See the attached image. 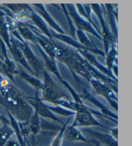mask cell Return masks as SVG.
Masks as SVG:
<instances>
[{"instance_id": "6da1fadb", "label": "cell", "mask_w": 132, "mask_h": 146, "mask_svg": "<svg viewBox=\"0 0 132 146\" xmlns=\"http://www.w3.org/2000/svg\"><path fill=\"white\" fill-rule=\"evenodd\" d=\"M42 75L44 77V82H43V88L41 90V100L43 101H47L54 104L59 100L63 99H69L68 97L60 90L59 87L53 80L49 72L45 70Z\"/></svg>"}, {"instance_id": "7a4b0ae2", "label": "cell", "mask_w": 132, "mask_h": 146, "mask_svg": "<svg viewBox=\"0 0 132 146\" xmlns=\"http://www.w3.org/2000/svg\"><path fill=\"white\" fill-rule=\"evenodd\" d=\"M11 34L12 36H13L16 38L17 44L21 49L25 59H26L30 68L33 71L34 75L43 74V71L45 70L44 64L39 61V59L33 53L30 48L28 46V44L21 38L17 30L11 32Z\"/></svg>"}, {"instance_id": "3957f363", "label": "cell", "mask_w": 132, "mask_h": 146, "mask_svg": "<svg viewBox=\"0 0 132 146\" xmlns=\"http://www.w3.org/2000/svg\"><path fill=\"white\" fill-rule=\"evenodd\" d=\"M65 6L67 7L68 13L69 14L71 19L73 20L75 25L77 27V31L84 32H87L88 33L92 34L93 36H96V37H97L99 39L102 40V37L95 31V29H97V31L99 32L97 27L95 25L92 24L89 21H86V19L81 16L75 10V5H65Z\"/></svg>"}, {"instance_id": "277c9868", "label": "cell", "mask_w": 132, "mask_h": 146, "mask_svg": "<svg viewBox=\"0 0 132 146\" xmlns=\"http://www.w3.org/2000/svg\"><path fill=\"white\" fill-rule=\"evenodd\" d=\"M90 7L91 9L97 15L99 19L101 26H102V41L104 42V48H105V52L104 53H105V55H106L110 48L113 45H116V40L114 38L113 34L111 33L110 30L109 29L108 25L106 24V21L103 17L102 11H101L100 5H90Z\"/></svg>"}, {"instance_id": "5b68a950", "label": "cell", "mask_w": 132, "mask_h": 146, "mask_svg": "<svg viewBox=\"0 0 132 146\" xmlns=\"http://www.w3.org/2000/svg\"><path fill=\"white\" fill-rule=\"evenodd\" d=\"M27 99L29 104L34 110V112L36 113L39 117L52 120L53 121L59 122L62 125L64 124V123L59 119H58L55 114L49 109L48 105L45 104L44 101H43L39 97L38 91L36 92L34 97H27Z\"/></svg>"}, {"instance_id": "8992f818", "label": "cell", "mask_w": 132, "mask_h": 146, "mask_svg": "<svg viewBox=\"0 0 132 146\" xmlns=\"http://www.w3.org/2000/svg\"><path fill=\"white\" fill-rule=\"evenodd\" d=\"M89 82L92 84L95 92L107 100L109 104L117 111V97L115 96L112 89L104 82L94 77H92Z\"/></svg>"}, {"instance_id": "52a82bcc", "label": "cell", "mask_w": 132, "mask_h": 146, "mask_svg": "<svg viewBox=\"0 0 132 146\" xmlns=\"http://www.w3.org/2000/svg\"><path fill=\"white\" fill-rule=\"evenodd\" d=\"M73 127H90L103 125L96 120L91 112H77L75 113V119L72 124Z\"/></svg>"}, {"instance_id": "ba28073f", "label": "cell", "mask_w": 132, "mask_h": 146, "mask_svg": "<svg viewBox=\"0 0 132 146\" xmlns=\"http://www.w3.org/2000/svg\"><path fill=\"white\" fill-rule=\"evenodd\" d=\"M80 96L83 100H87L90 102L93 103L95 106H96L97 108H99L101 110V111H102L103 115L106 116L108 119L113 120V121H114L117 124V119H118L117 115H115V113L111 112L108 108L105 106L102 103L99 101V100L96 99L94 96H93V95H91L90 93L86 92V90H84L83 94L82 95H80Z\"/></svg>"}, {"instance_id": "9c48e42d", "label": "cell", "mask_w": 132, "mask_h": 146, "mask_svg": "<svg viewBox=\"0 0 132 146\" xmlns=\"http://www.w3.org/2000/svg\"><path fill=\"white\" fill-rule=\"evenodd\" d=\"M10 42H11V45L10 52H11L12 55H13V57L15 61H16L17 63H19L20 65H22V66H23L25 68H26L27 70H29L30 72L32 74L34 75L33 71L30 68L29 65L27 63L26 59H25V57H24L23 54L21 49H20V48L17 44L16 38H15L13 36H12V35Z\"/></svg>"}, {"instance_id": "30bf717a", "label": "cell", "mask_w": 132, "mask_h": 146, "mask_svg": "<svg viewBox=\"0 0 132 146\" xmlns=\"http://www.w3.org/2000/svg\"><path fill=\"white\" fill-rule=\"evenodd\" d=\"M76 34H77L78 39H79L80 44H82L84 47H85L88 51L91 53H93V54L101 55L103 57H105V53L97 48L95 44L86 37L85 32L82 31H76Z\"/></svg>"}, {"instance_id": "8fae6325", "label": "cell", "mask_w": 132, "mask_h": 146, "mask_svg": "<svg viewBox=\"0 0 132 146\" xmlns=\"http://www.w3.org/2000/svg\"><path fill=\"white\" fill-rule=\"evenodd\" d=\"M36 45L38 49H39V51L40 52L41 54L42 55L43 59H44V61L45 62V70H46L47 72L49 71L52 73V74H54L55 75H56L58 79H59L61 80V82L63 79L60 76L59 70H58L57 67L56 66V63H55V59H53V58L49 57L39 45L37 44H36Z\"/></svg>"}, {"instance_id": "7c38bea8", "label": "cell", "mask_w": 132, "mask_h": 146, "mask_svg": "<svg viewBox=\"0 0 132 146\" xmlns=\"http://www.w3.org/2000/svg\"><path fill=\"white\" fill-rule=\"evenodd\" d=\"M64 137L69 142H88V140L84 137L80 131L77 127L72 126V125L66 128Z\"/></svg>"}, {"instance_id": "4fadbf2b", "label": "cell", "mask_w": 132, "mask_h": 146, "mask_svg": "<svg viewBox=\"0 0 132 146\" xmlns=\"http://www.w3.org/2000/svg\"><path fill=\"white\" fill-rule=\"evenodd\" d=\"M85 131L105 146H118L117 141L113 139L110 135L103 134L90 129H86Z\"/></svg>"}, {"instance_id": "5bb4252c", "label": "cell", "mask_w": 132, "mask_h": 146, "mask_svg": "<svg viewBox=\"0 0 132 146\" xmlns=\"http://www.w3.org/2000/svg\"><path fill=\"white\" fill-rule=\"evenodd\" d=\"M34 7H35L38 10V11L40 13V15L43 17V19L44 21H46L48 24L50 25L52 29H54L55 31H56L58 34H66L65 32L63 31V29L61 28L59 25H58L55 22L52 17L50 16L48 12L45 9V7L43 5H34Z\"/></svg>"}, {"instance_id": "9a60e30c", "label": "cell", "mask_w": 132, "mask_h": 146, "mask_svg": "<svg viewBox=\"0 0 132 146\" xmlns=\"http://www.w3.org/2000/svg\"><path fill=\"white\" fill-rule=\"evenodd\" d=\"M17 30L23 39H25V40L31 41L36 44L37 36L26 24L18 23Z\"/></svg>"}, {"instance_id": "2e32d148", "label": "cell", "mask_w": 132, "mask_h": 146, "mask_svg": "<svg viewBox=\"0 0 132 146\" xmlns=\"http://www.w3.org/2000/svg\"><path fill=\"white\" fill-rule=\"evenodd\" d=\"M19 68V72L18 75L20 77H21L23 79L25 80V81L27 82L29 84H30L35 89H36L37 91L39 90H41L43 88V82L41 81L40 80L37 79L36 77L33 76V75H30L27 74V72L23 71L21 68Z\"/></svg>"}, {"instance_id": "e0dca14e", "label": "cell", "mask_w": 132, "mask_h": 146, "mask_svg": "<svg viewBox=\"0 0 132 146\" xmlns=\"http://www.w3.org/2000/svg\"><path fill=\"white\" fill-rule=\"evenodd\" d=\"M30 21H32L34 23V25H35L37 28H39L41 31L46 35L49 39L50 38V39H52V34H50V31H49V29H48V27L46 23H45V21L39 16V15L35 13L34 11L32 12L31 17H30Z\"/></svg>"}, {"instance_id": "ac0fdd59", "label": "cell", "mask_w": 132, "mask_h": 146, "mask_svg": "<svg viewBox=\"0 0 132 146\" xmlns=\"http://www.w3.org/2000/svg\"><path fill=\"white\" fill-rule=\"evenodd\" d=\"M28 123H29L30 133H31L33 135H36L39 133L41 129L40 117L36 113H33Z\"/></svg>"}, {"instance_id": "d6986e66", "label": "cell", "mask_w": 132, "mask_h": 146, "mask_svg": "<svg viewBox=\"0 0 132 146\" xmlns=\"http://www.w3.org/2000/svg\"><path fill=\"white\" fill-rule=\"evenodd\" d=\"M14 131L9 124L3 123V125L0 127V146H4L12 135L14 134Z\"/></svg>"}, {"instance_id": "ffe728a7", "label": "cell", "mask_w": 132, "mask_h": 146, "mask_svg": "<svg viewBox=\"0 0 132 146\" xmlns=\"http://www.w3.org/2000/svg\"><path fill=\"white\" fill-rule=\"evenodd\" d=\"M106 56V65H107V68H106L108 69V72L110 74H112L111 71H112L113 66H115L113 63L114 62L116 61L117 57V51L116 50V45H113L110 48Z\"/></svg>"}, {"instance_id": "44dd1931", "label": "cell", "mask_w": 132, "mask_h": 146, "mask_svg": "<svg viewBox=\"0 0 132 146\" xmlns=\"http://www.w3.org/2000/svg\"><path fill=\"white\" fill-rule=\"evenodd\" d=\"M0 38L2 39L4 43L9 48V50H11V42H10L11 37L9 36V30L7 29L3 18L0 19Z\"/></svg>"}, {"instance_id": "7402d4cb", "label": "cell", "mask_w": 132, "mask_h": 146, "mask_svg": "<svg viewBox=\"0 0 132 146\" xmlns=\"http://www.w3.org/2000/svg\"><path fill=\"white\" fill-rule=\"evenodd\" d=\"M49 109L54 113L64 116V117H72L73 115H75V113L72 111L65 109V108L61 107L59 106H48Z\"/></svg>"}, {"instance_id": "603a6c76", "label": "cell", "mask_w": 132, "mask_h": 146, "mask_svg": "<svg viewBox=\"0 0 132 146\" xmlns=\"http://www.w3.org/2000/svg\"><path fill=\"white\" fill-rule=\"evenodd\" d=\"M110 135L112 137L113 139H115V140L117 141V138H118V128H117V127L110 128Z\"/></svg>"}, {"instance_id": "cb8c5ba5", "label": "cell", "mask_w": 132, "mask_h": 146, "mask_svg": "<svg viewBox=\"0 0 132 146\" xmlns=\"http://www.w3.org/2000/svg\"><path fill=\"white\" fill-rule=\"evenodd\" d=\"M4 146H21L19 144V143L16 142V141H15L14 140H11V138L7 141L6 142L5 145Z\"/></svg>"}, {"instance_id": "d4e9b609", "label": "cell", "mask_w": 132, "mask_h": 146, "mask_svg": "<svg viewBox=\"0 0 132 146\" xmlns=\"http://www.w3.org/2000/svg\"><path fill=\"white\" fill-rule=\"evenodd\" d=\"M27 146H32V145H30V144H29V143L27 142Z\"/></svg>"}, {"instance_id": "484cf974", "label": "cell", "mask_w": 132, "mask_h": 146, "mask_svg": "<svg viewBox=\"0 0 132 146\" xmlns=\"http://www.w3.org/2000/svg\"><path fill=\"white\" fill-rule=\"evenodd\" d=\"M0 59H1V56H0Z\"/></svg>"}]
</instances>
